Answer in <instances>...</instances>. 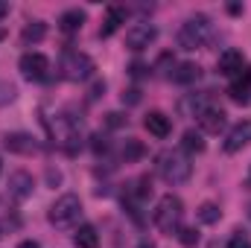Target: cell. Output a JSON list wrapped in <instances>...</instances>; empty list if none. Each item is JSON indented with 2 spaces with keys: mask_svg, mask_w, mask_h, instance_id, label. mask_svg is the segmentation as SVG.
Here are the masks:
<instances>
[{
  "mask_svg": "<svg viewBox=\"0 0 251 248\" xmlns=\"http://www.w3.org/2000/svg\"><path fill=\"white\" fill-rule=\"evenodd\" d=\"M181 216H184V201L178 196L167 193V196H161V201L152 213V222L164 234H178L181 231Z\"/></svg>",
  "mask_w": 251,
  "mask_h": 248,
  "instance_id": "cell-1",
  "label": "cell"
},
{
  "mask_svg": "<svg viewBox=\"0 0 251 248\" xmlns=\"http://www.w3.org/2000/svg\"><path fill=\"white\" fill-rule=\"evenodd\" d=\"M213 38V24L207 15H193L178 29V47L181 50H201Z\"/></svg>",
  "mask_w": 251,
  "mask_h": 248,
  "instance_id": "cell-2",
  "label": "cell"
},
{
  "mask_svg": "<svg viewBox=\"0 0 251 248\" xmlns=\"http://www.w3.org/2000/svg\"><path fill=\"white\" fill-rule=\"evenodd\" d=\"M158 175L167 184H184L193 175V164L184 152H161L158 155Z\"/></svg>",
  "mask_w": 251,
  "mask_h": 248,
  "instance_id": "cell-3",
  "label": "cell"
},
{
  "mask_svg": "<svg viewBox=\"0 0 251 248\" xmlns=\"http://www.w3.org/2000/svg\"><path fill=\"white\" fill-rule=\"evenodd\" d=\"M47 216H50V222H53L56 228H73V225L79 222V216H82V201H79V196L64 193L62 198L53 201V207H50Z\"/></svg>",
  "mask_w": 251,
  "mask_h": 248,
  "instance_id": "cell-4",
  "label": "cell"
},
{
  "mask_svg": "<svg viewBox=\"0 0 251 248\" xmlns=\"http://www.w3.org/2000/svg\"><path fill=\"white\" fill-rule=\"evenodd\" d=\"M94 70H97L94 59L79 53V50H67L62 56V73H64V79H70V82H85V79L94 76Z\"/></svg>",
  "mask_w": 251,
  "mask_h": 248,
  "instance_id": "cell-5",
  "label": "cell"
},
{
  "mask_svg": "<svg viewBox=\"0 0 251 248\" xmlns=\"http://www.w3.org/2000/svg\"><path fill=\"white\" fill-rule=\"evenodd\" d=\"M50 131H53V140L62 146L67 155H76V152H79V146H82L79 128H76V123H70L64 114L56 117V123H50Z\"/></svg>",
  "mask_w": 251,
  "mask_h": 248,
  "instance_id": "cell-6",
  "label": "cell"
},
{
  "mask_svg": "<svg viewBox=\"0 0 251 248\" xmlns=\"http://www.w3.org/2000/svg\"><path fill=\"white\" fill-rule=\"evenodd\" d=\"M18 67H21L24 79H29V82H44L50 76V59L41 53H24Z\"/></svg>",
  "mask_w": 251,
  "mask_h": 248,
  "instance_id": "cell-7",
  "label": "cell"
},
{
  "mask_svg": "<svg viewBox=\"0 0 251 248\" xmlns=\"http://www.w3.org/2000/svg\"><path fill=\"white\" fill-rule=\"evenodd\" d=\"M155 38H158V29H155L152 24H131V26L126 29V47L134 50V53L146 50Z\"/></svg>",
  "mask_w": 251,
  "mask_h": 248,
  "instance_id": "cell-8",
  "label": "cell"
},
{
  "mask_svg": "<svg viewBox=\"0 0 251 248\" xmlns=\"http://www.w3.org/2000/svg\"><path fill=\"white\" fill-rule=\"evenodd\" d=\"M246 143H251V120H240V123L228 131V137H225L222 149H225L228 155H234V152H240Z\"/></svg>",
  "mask_w": 251,
  "mask_h": 248,
  "instance_id": "cell-9",
  "label": "cell"
},
{
  "mask_svg": "<svg viewBox=\"0 0 251 248\" xmlns=\"http://www.w3.org/2000/svg\"><path fill=\"white\" fill-rule=\"evenodd\" d=\"M207 94H187V97H181L178 99V114L181 117H201V111H207L210 105H207Z\"/></svg>",
  "mask_w": 251,
  "mask_h": 248,
  "instance_id": "cell-10",
  "label": "cell"
},
{
  "mask_svg": "<svg viewBox=\"0 0 251 248\" xmlns=\"http://www.w3.org/2000/svg\"><path fill=\"white\" fill-rule=\"evenodd\" d=\"M32 187H35L32 175H29V173H24V170H18V173H12V175H9V196H12V198H18V201L29 198V196H32Z\"/></svg>",
  "mask_w": 251,
  "mask_h": 248,
  "instance_id": "cell-11",
  "label": "cell"
},
{
  "mask_svg": "<svg viewBox=\"0 0 251 248\" xmlns=\"http://www.w3.org/2000/svg\"><path fill=\"white\" fill-rule=\"evenodd\" d=\"M6 149L9 152H18V155H35L38 152V143L32 134H24V131H15V134H6L3 137Z\"/></svg>",
  "mask_w": 251,
  "mask_h": 248,
  "instance_id": "cell-12",
  "label": "cell"
},
{
  "mask_svg": "<svg viewBox=\"0 0 251 248\" xmlns=\"http://www.w3.org/2000/svg\"><path fill=\"white\" fill-rule=\"evenodd\" d=\"M243 67H246V59H243L240 50L228 47V50L219 53V73L222 76H237V73H243Z\"/></svg>",
  "mask_w": 251,
  "mask_h": 248,
  "instance_id": "cell-13",
  "label": "cell"
},
{
  "mask_svg": "<svg viewBox=\"0 0 251 248\" xmlns=\"http://www.w3.org/2000/svg\"><path fill=\"white\" fill-rule=\"evenodd\" d=\"M143 125H146V131L155 134V137H167V134L173 131V120H170L164 111H149L146 120H143Z\"/></svg>",
  "mask_w": 251,
  "mask_h": 248,
  "instance_id": "cell-14",
  "label": "cell"
},
{
  "mask_svg": "<svg viewBox=\"0 0 251 248\" xmlns=\"http://www.w3.org/2000/svg\"><path fill=\"white\" fill-rule=\"evenodd\" d=\"M228 94H231V99H234V102L249 105V102H251V67L240 73V79L228 88Z\"/></svg>",
  "mask_w": 251,
  "mask_h": 248,
  "instance_id": "cell-15",
  "label": "cell"
},
{
  "mask_svg": "<svg viewBox=\"0 0 251 248\" xmlns=\"http://www.w3.org/2000/svg\"><path fill=\"white\" fill-rule=\"evenodd\" d=\"M199 125H201V131H207V134H219V131L225 128V111H222V108H207V111H201Z\"/></svg>",
  "mask_w": 251,
  "mask_h": 248,
  "instance_id": "cell-16",
  "label": "cell"
},
{
  "mask_svg": "<svg viewBox=\"0 0 251 248\" xmlns=\"http://www.w3.org/2000/svg\"><path fill=\"white\" fill-rule=\"evenodd\" d=\"M123 24H126V9L123 6H108V12H105V24H102V29H100V38L114 35Z\"/></svg>",
  "mask_w": 251,
  "mask_h": 248,
  "instance_id": "cell-17",
  "label": "cell"
},
{
  "mask_svg": "<svg viewBox=\"0 0 251 248\" xmlns=\"http://www.w3.org/2000/svg\"><path fill=\"white\" fill-rule=\"evenodd\" d=\"M199 76H201V67L193 62H184L178 64V70H173L170 73V79L176 82V85H193V82H199Z\"/></svg>",
  "mask_w": 251,
  "mask_h": 248,
  "instance_id": "cell-18",
  "label": "cell"
},
{
  "mask_svg": "<svg viewBox=\"0 0 251 248\" xmlns=\"http://www.w3.org/2000/svg\"><path fill=\"white\" fill-rule=\"evenodd\" d=\"M73 243H76V248H100V234L94 225H79L73 234Z\"/></svg>",
  "mask_w": 251,
  "mask_h": 248,
  "instance_id": "cell-19",
  "label": "cell"
},
{
  "mask_svg": "<svg viewBox=\"0 0 251 248\" xmlns=\"http://www.w3.org/2000/svg\"><path fill=\"white\" fill-rule=\"evenodd\" d=\"M82 24H85V12L82 9H67L59 18V29L62 32H76V29H82Z\"/></svg>",
  "mask_w": 251,
  "mask_h": 248,
  "instance_id": "cell-20",
  "label": "cell"
},
{
  "mask_svg": "<svg viewBox=\"0 0 251 248\" xmlns=\"http://www.w3.org/2000/svg\"><path fill=\"white\" fill-rule=\"evenodd\" d=\"M196 216H199V222H204V225H216V222L222 219V210H219V204L204 201V204L196 210Z\"/></svg>",
  "mask_w": 251,
  "mask_h": 248,
  "instance_id": "cell-21",
  "label": "cell"
},
{
  "mask_svg": "<svg viewBox=\"0 0 251 248\" xmlns=\"http://www.w3.org/2000/svg\"><path fill=\"white\" fill-rule=\"evenodd\" d=\"M44 35H47V24H41V21H35V24H29L26 29H24V44H38V41H44Z\"/></svg>",
  "mask_w": 251,
  "mask_h": 248,
  "instance_id": "cell-22",
  "label": "cell"
},
{
  "mask_svg": "<svg viewBox=\"0 0 251 248\" xmlns=\"http://www.w3.org/2000/svg\"><path fill=\"white\" fill-rule=\"evenodd\" d=\"M181 146H184V152H196V155H199V152H204V140H201V134H199V131H193V128L184 131Z\"/></svg>",
  "mask_w": 251,
  "mask_h": 248,
  "instance_id": "cell-23",
  "label": "cell"
},
{
  "mask_svg": "<svg viewBox=\"0 0 251 248\" xmlns=\"http://www.w3.org/2000/svg\"><path fill=\"white\" fill-rule=\"evenodd\" d=\"M140 155H143V143L134 140V137H128V140L123 143V158L126 161H137Z\"/></svg>",
  "mask_w": 251,
  "mask_h": 248,
  "instance_id": "cell-24",
  "label": "cell"
},
{
  "mask_svg": "<svg viewBox=\"0 0 251 248\" xmlns=\"http://www.w3.org/2000/svg\"><path fill=\"white\" fill-rule=\"evenodd\" d=\"M178 240H181V246L184 248H196L199 246V234H196V228H181V231H178Z\"/></svg>",
  "mask_w": 251,
  "mask_h": 248,
  "instance_id": "cell-25",
  "label": "cell"
},
{
  "mask_svg": "<svg viewBox=\"0 0 251 248\" xmlns=\"http://www.w3.org/2000/svg\"><path fill=\"white\" fill-rule=\"evenodd\" d=\"M128 73H131L134 79H140V76H146V64H143V62H134L131 67H128Z\"/></svg>",
  "mask_w": 251,
  "mask_h": 248,
  "instance_id": "cell-26",
  "label": "cell"
},
{
  "mask_svg": "<svg viewBox=\"0 0 251 248\" xmlns=\"http://www.w3.org/2000/svg\"><path fill=\"white\" fill-rule=\"evenodd\" d=\"M225 248H251V243L246 240V237H234V240H231Z\"/></svg>",
  "mask_w": 251,
  "mask_h": 248,
  "instance_id": "cell-27",
  "label": "cell"
},
{
  "mask_svg": "<svg viewBox=\"0 0 251 248\" xmlns=\"http://www.w3.org/2000/svg\"><path fill=\"white\" fill-rule=\"evenodd\" d=\"M94 149H97V155L108 149V143H105V137H102V134H97V137H94Z\"/></svg>",
  "mask_w": 251,
  "mask_h": 248,
  "instance_id": "cell-28",
  "label": "cell"
},
{
  "mask_svg": "<svg viewBox=\"0 0 251 248\" xmlns=\"http://www.w3.org/2000/svg\"><path fill=\"white\" fill-rule=\"evenodd\" d=\"M126 99H128V102H137V99H140V94H137V91H128V97H123V102Z\"/></svg>",
  "mask_w": 251,
  "mask_h": 248,
  "instance_id": "cell-29",
  "label": "cell"
},
{
  "mask_svg": "<svg viewBox=\"0 0 251 248\" xmlns=\"http://www.w3.org/2000/svg\"><path fill=\"white\" fill-rule=\"evenodd\" d=\"M18 248H41V246H38L35 240H24V243H21V246H18Z\"/></svg>",
  "mask_w": 251,
  "mask_h": 248,
  "instance_id": "cell-30",
  "label": "cell"
},
{
  "mask_svg": "<svg viewBox=\"0 0 251 248\" xmlns=\"http://www.w3.org/2000/svg\"><path fill=\"white\" fill-rule=\"evenodd\" d=\"M6 15H9V3H3V0H0V18H6Z\"/></svg>",
  "mask_w": 251,
  "mask_h": 248,
  "instance_id": "cell-31",
  "label": "cell"
},
{
  "mask_svg": "<svg viewBox=\"0 0 251 248\" xmlns=\"http://www.w3.org/2000/svg\"><path fill=\"white\" fill-rule=\"evenodd\" d=\"M137 248H155V243H149V240H140V243H137Z\"/></svg>",
  "mask_w": 251,
  "mask_h": 248,
  "instance_id": "cell-32",
  "label": "cell"
},
{
  "mask_svg": "<svg viewBox=\"0 0 251 248\" xmlns=\"http://www.w3.org/2000/svg\"><path fill=\"white\" fill-rule=\"evenodd\" d=\"M3 38H6V29H3V26H0V41H3Z\"/></svg>",
  "mask_w": 251,
  "mask_h": 248,
  "instance_id": "cell-33",
  "label": "cell"
},
{
  "mask_svg": "<svg viewBox=\"0 0 251 248\" xmlns=\"http://www.w3.org/2000/svg\"><path fill=\"white\" fill-rule=\"evenodd\" d=\"M0 237H3V225H0Z\"/></svg>",
  "mask_w": 251,
  "mask_h": 248,
  "instance_id": "cell-34",
  "label": "cell"
},
{
  "mask_svg": "<svg viewBox=\"0 0 251 248\" xmlns=\"http://www.w3.org/2000/svg\"><path fill=\"white\" fill-rule=\"evenodd\" d=\"M249 216H251V207H249Z\"/></svg>",
  "mask_w": 251,
  "mask_h": 248,
  "instance_id": "cell-35",
  "label": "cell"
}]
</instances>
